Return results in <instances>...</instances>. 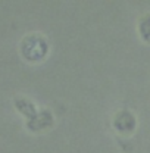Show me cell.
<instances>
[{"label":"cell","mask_w":150,"mask_h":153,"mask_svg":"<svg viewBox=\"0 0 150 153\" xmlns=\"http://www.w3.org/2000/svg\"><path fill=\"white\" fill-rule=\"evenodd\" d=\"M137 127L135 116L130 111H119L113 116V128L119 134H131Z\"/></svg>","instance_id":"7a4b0ae2"},{"label":"cell","mask_w":150,"mask_h":153,"mask_svg":"<svg viewBox=\"0 0 150 153\" xmlns=\"http://www.w3.org/2000/svg\"><path fill=\"white\" fill-rule=\"evenodd\" d=\"M138 34L143 41L150 43V13L141 16L138 21Z\"/></svg>","instance_id":"5b68a950"},{"label":"cell","mask_w":150,"mask_h":153,"mask_svg":"<svg viewBox=\"0 0 150 153\" xmlns=\"http://www.w3.org/2000/svg\"><path fill=\"white\" fill-rule=\"evenodd\" d=\"M52 124H53V115L50 114V111H38L36 116H33L28 121V130L41 131L52 127Z\"/></svg>","instance_id":"3957f363"},{"label":"cell","mask_w":150,"mask_h":153,"mask_svg":"<svg viewBox=\"0 0 150 153\" xmlns=\"http://www.w3.org/2000/svg\"><path fill=\"white\" fill-rule=\"evenodd\" d=\"M49 53V43L40 34H31L22 40L21 55L28 62H41Z\"/></svg>","instance_id":"6da1fadb"},{"label":"cell","mask_w":150,"mask_h":153,"mask_svg":"<svg viewBox=\"0 0 150 153\" xmlns=\"http://www.w3.org/2000/svg\"><path fill=\"white\" fill-rule=\"evenodd\" d=\"M15 105H16V108H18L19 112H22V115H25L28 119H31L33 116H36L38 111L36 109V106L30 102V100H27V99H16L15 100Z\"/></svg>","instance_id":"277c9868"}]
</instances>
